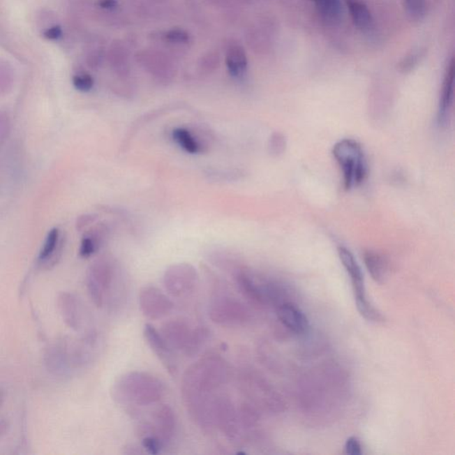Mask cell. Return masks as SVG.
I'll use <instances>...</instances> for the list:
<instances>
[{
	"label": "cell",
	"instance_id": "cell-9",
	"mask_svg": "<svg viewBox=\"0 0 455 455\" xmlns=\"http://www.w3.org/2000/svg\"><path fill=\"white\" fill-rule=\"evenodd\" d=\"M225 63L228 71L233 77H243L248 70V57L244 48L239 45L228 48Z\"/></svg>",
	"mask_w": 455,
	"mask_h": 455
},
{
	"label": "cell",
	"instance_id": "cell-16",
	"mask_svg": "<svg viewBox=\"0 0 455 455\" xmlns=\"http://www.w3.org/2000/svg\"><path fill=\"white\" fill-rule=\"evenodd\" d=\"M206 175L209 180L217 181H232L245 177V173L239 169H208Z\"/></svg>",
	"mask_w": 455,
	"mask_h": 455
},
{
	"label": "cell",
	"instance_id": "cell-23",
	"mask_svg": "<svg viewBox=\"0 0 455 455\" xmlns=\"http://www.w3.org/2000/svg\"><path fill=\"white\" fill-rule=\"evenodd\" d=\"M43 36L48 40H58L63 37V30H61L60 26L55 25L45 30Z\"/></svg>",
	"mask_w": 455,
	"mask_h": 455
},
{
	"label": "cell",
	"instance_id": "cell-17",
	"mask_svg": "<svg viewBox=\"0 0 455 455\" xmlns=\"http://www.w3.org/2000/svg\"><path fill=\"white\" fill-rule=\"evenodd\" d=\"M73 84L75 89L81 93H89L93 89L94 80L89 73H79L74 75Z\"/></svg>",
	"mask_w": 455,
	"mask_h": 455
},
{
	"label": "cell",
	"instance_id": "cell-3",
	"mask_svg": "<svg viewBox=\"0 0 455 455\" xmlns=\"http://www.w3.org/2000/svg\"><path fill=\"white\" fill-rule=\"evenodd\" d=\"M115 262L109 256L96 260L87 273V288L96 306H103L104 297L110 290L115 277Z\"/></svg>",
	"mask_w": 455,
	"mask_h": 455
},
{
	"label": "cell",
	"instance_id": "cell-26",
	"mask_svg": "<svg viewBox=\"0 0 455 455\" xmlns=\"http://www.w3.org/2000/svg\"><path fill=\"white\" fill-rule=\"evenodd\" d=\"M97 5L106 10H113L118 6V0H98Z\"/></svg>",
	"mask_w": 455,
	"mask_h": 455
},
{
	"label": "cell",
	"instance_id": "cell-25",
	"mask_svg": "<svg viewBox=\"0 0 455 455\" xmlns=\"http://www.w3.org/2000/svg\"><path fill=\"white\" fill-rule=\"evenodd\" d=\"M9 118L8 114L0 112V141L8 134Z\"/></svg>",
	"mask_w": 455,
	"mask_h": 455
},
{
	"label": "cell",
	"instance_id": "cell-10",
	"mask_svg": "<svg viewBox=\"0 0 455 455\" xmlns=\"http://www.w3.org/2000/svg\"><path fill=\"white\" fill-rule=\"evenodd\" d=\"M364 262L373 281L382 284L388 273V262L386 259L379 253L367 250L364 253Z\"/></svg>",
	"mask_w": 455,
	"mask_h": 455
},
{
	"label": "cell",
	"instance_id": "cell-12",
	"mask_svg": "<svg viewBox=\"0 0 455 455\" xmlns=\"http://www.w3.org/2000/svg\"><path fill=\"white\" fill-rule=\"evenodd\" d=\"M141 304L144 313L152 305H157L162 315L167 314L172 308V304L161 292L155 288H145L141 295Z\"/></svg>",
	"mask_w": 455,
	"mask_h": 455
},
{
	"label": "cell",
	"instance_id": "cell-4",
	"mask_svg": "<svg viewBox=\"0 0 455 455\" xmlns=\"http://www.w3.org/2000/svg\"><path fill=\"white\" fill-rule=\"evenodd\" d=\"M144 336L149 347L157 354L159 359L167 367L168 371L174 373L177 366H175L174 361L173 354H172L171 348L169 347V344L165 338L158 333L154 327L149 324L145 325Z\"/></svg>",
	"mask_w": 455,
	"mask_h": 455
},
{
	"label": "cell",
	"instance_id": "cell-7",
	"mask_svg": "<svg viewBox=\"0 0 455 455\" xmlns=\"http://www.w3.org/2000/svg\"><path fill=\"white\" fill-rule=\"evenodd\" d=\"M278 317L281 323L295 334L307 333L310 324L304 312L297 305L285 304L278 308Z\"/></svg>",
	"mask_w": 455,
	"mask_h": 455
},
{
	"label": "cell",
	"instance_id": "cell-24",
	"mask_svg": "<svg viewBox=\"0 0 455 455\" xmlns=\"http://www.w3.org/2000/svg\"><path fill=\"white\" fill-rule=\"evenodd\" d=\"M97 220L96 214H84L77 219V230H83L84 228L93 224Z\"/></svg>",
	"mask_w": 455,
	"mask_h": 455
},
{
	"label": "cell",
	"instance_id": "cell-20",
	"mask_svg": "<svg viewBox=\"0 0 455 455\" xmlns=\"http://www.w3.org/2000/svg\"><path fill=\"white\" fill-rule=\"evenodd\" d=\"M285 149V140L281 134H273L271 140H269V151L272 154H281Z\"/></svg>",
	"mask_w": 455,
	"mask_h": 455
},
{
	"label": "cell",
	"instance_id": "cell-2",
	"mask_svg": "<svg viewBox=\"0 0 455 455\" xmlns=\"http://www.w3.org/2000/svg\"><path fill=\"white\" fill-rule=\"evenodd\" d=\"M338 255H339L341 262L352 281L357 308L359 313L367 320L379 321L382 320V315L367 299L361 268L354 258L353 253L345 246H339Z\"/></svg>",
	"mask_w": 455,
	"mask_h": 455
},
{
	"label": "cell",
	"instance_id": "cell-8",
	"mask_svg": "<svg viewBox=\"0 0 455 455\" xmlns=\"http://www.w3.org/2000/svg\"><path fill=\"white\" fill-rule=\"evenodd\" d=\"M172 138L179 147L190 154H201L207 151L206 142L187 128L178 126L172 131Z\"/></svg>",
	"mask_w": 455,
	"mask_h": 455
},
{
	"label": "cell",
	"instance_id": "cell-27",
	"mask_svg": "<svg viewBox=\"0 0 455 455\" xmlns=\"http://www.w3.org/2000/svg\"><path fill=\"white\" fill-rule=\"evenodd\" d=\"M4 396H5L4 391H3L1 389H0V408H1L3 402H4Z\"/></svg>",
	"mask_w": 455,
	"mask_h": 455
},
{
	"label": "cell",
	"instance_id": "cell-6",
	"mask_svg": "<svg viewBox=\"0 0 455 455\" xmlns=\"http://www.w3.org/2000/svg\"><path fill=\"white\" fill-rule=\"evenodd\" d=\"M454 61L452 60L445 75L440 105H438V121L440 126L447 125L450 118L452 104H453L454 99Z\"/></svg>",
	"mask_w": 455,
	"mask_h": 455
},
{
	"label": "cell",
	"instance_id": "cell-1",
	"mask_svg": "<svg viewBox=\"0 0 455 455\" xmlns=\"http://www.w3.org/2000/svg\"><path fill=\"white\" fill-rule=\"evenodd\" d=\"M333 155L343 170L346 190H352L363 184L367 175V163L359 142L353 139L341 140L334 146Z\"/></svg>",
	"mask_w": 455,
	"mask_h": 455
},
{
	"label": "cell",
	"instance_id": "cell-18",
	"mask_svg": "<svg viewBox=\"0 0 455 455\" xmlns=\"http://www.w3.org/2000/svg\"><path fill=\"white\" fill-rule=\"evenodd\" d=\"M164 38L169 43L187 44L190 41V35L183 29L174 28L165 32Z\"/></svg>",
	"mask_w": 455,
	"mask_h": 455
},
{
	"label": "cell",
	"instance_id": "cell-5",
	"mask_svg": "<svg viewBox=\"0 0 455 455\" xmlns=\"http://www.w3.org/2000/svg\"><path fill=\"white\" fill-rule=\"evenodd\" d=\"M110 235V227L106 223H100L84 234L81 240L80 255L82 258H89L98 252Z\"/></svg>",
	"mask_w": 455,
	"mask_h": 455
},
{
	"label": "cell",
	"instance_id": "cell-15",
	"mask_svg": "<svg viewBox=\"0 0 455 455\" xmlns=\"http://www.w3.org/2000/svg\"><path fill=\"white\" fill-rule=\"evenodd\" d=\"M316 5L318 12L329 20H336L343 10L341 0H311Z\"/></svg>",
	"mask_w": 455,
	"mask_h": 455
},
{
	"label": "cell",
	"instance_id": "cell-11",
	"mask_svg": "<svg viewBox=\"0 0 455 455\" xmlns=\"http://www.w3.org/2000/svg\"><path fill=\"white\" fill-rule=\"evenodd\" d=\"M346 4L353 24L360 30H369L373 24V18L365 3L361 0H346Z\"/></svg>",
	"mask_w": 455,
	"mask_h": 455
},
{
	"label": "cell",
	"instance_id": "cell-14",
	"mask_svg": "<svg viewBox=\"0 0 455 455\" xmlns=\"http://www.w3.org/2000/svg\"><path fill=\"white\" fill-rule=\"evenodd\" d=\"M60 243V230L57 228H54L48 232L47 238L45 239L43 246L40 250L38 260L40 262H48L54 258L55 252L58 248Z\"/></svg>",
	"mask_w": 455,
	"mask_h": 455
},
{
	"label": "cell",
	"instance_id": "cell-21",
	"mask_svg": "<svg viewBox=\"0 0 455 455\" xmlns=\"http://www.w3.org/2000/svg\"><path fill=\"white\" fill-rule=\"evenodd\" d=\"M142 445L149 454H158L161 453L162 447V442L156 437H147L142 441Z\"/></svg>",
	"mask_w": 455,
	"mask_h": 455
},
{
	"label": "cell",
	"instance_id": "cell-13",
	"mask_svg": "<svg viewBox=\"0 0 455 455\" xmlns=\"http://www.w3.org/2000/svg\"><path fill=\"white\" fill-rule=\"evenodd\" d=\"M61 308L65 321L73 328L79 327L80 314L76 299L69 294H64L61 297Z\"/></svg>",
	"mask_w": 455,
	"mask_h": 455
},
{
	"label": "cell",
	"instance_id": "cell-19",
	"mask_svg": "<svg viewBox=\"0 0 455 455\" xmlns=\"http://www.w3.org/2000/svg\"><path fill=\"white\" fill-rule=\"evenodd\" d=\"M405 8L412 17L421 19L426 12V0H405Z\"/></svg>",
	"mask_w": 455,
	"mask_h": 455
},
{
	"label": "cell",
	"instance_id": "cell-22",
	"mask_svg": "<svg viewBox=\"0 0 455 455\" xmlns=\"http://www.w3.org/2000/svg\"><path fill=\"white\" fill-rule=\"evenodd\" d=\"M344 449H345V453L350 455H360L362 454L361 444L355 437L348 438Z\"/></svg>",
	"mask_w": 455,
	"mask_h": 455
}]
</instances>
